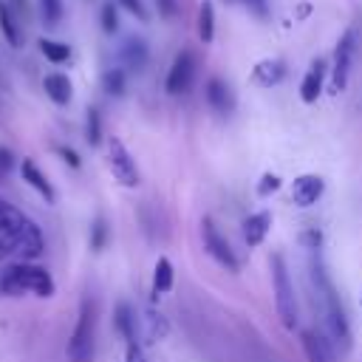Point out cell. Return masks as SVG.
Segmentation results:
<instances>
[{
    "label": "cell",
    "mask_w": 362,
    "mask_h": 362,
    "mask_svg": "<svg viewBox=\"0 0 362 362\" xmlns=\"http://www.w3.org/2000/svg\"><path fill=\"white\" fill-rule=\"evenodd\" d=\"M311 283L317 288V300L322 305V320H325V334L328 339L339 348V351H351V325H348V317L339 305V294L331 283V277L325 274L322 263H311Z\"/></svg>",
    "instance_id": "obj_1"
},
{
    "label": "cell",
    "mask_w": 362,
    "mask_h": 362,
    "mask_svg": "<svg viewBox=\"0 0 362 362\" xmlns=\"http://www.w3.org/2000/svg\"><path fill=\"white\" fill-rule=\"evenodd\" d=\"M0 294H8V297H20V294L51 297L54 294V280L42 266L11 263L8 269L0 272Z\"/></svg>",
    "instance_id": "obj_2"
},
{
    "label": "cell",
    "mask_w": 362,
    "mask_h": 362,
    "mask_svg": "<svg viewBox=\"0 0 362 362\" xmlns=\"http://www.w3.org/2000/svg\"><path fill=\"white\" fill-rule=\"evenodd\" d=\"M272 266V288H274V305H277V317L283 322V328L294 331L297 322H300V308H297V294H294V286H291V277H288V269H286V260L283 255H272L269 260Z\"/></svg>",
    "instance_id": "obj_3"
},
{
    "label": "cell",
    "mask_w": 362,
    "mask_h": 362,
    "mask_svg": "<svg viewBox=\"0 0 362 362\" xmlns=\"http://www.w3.org/2000/svg\"><path fill=\"white\" fill-rule=\"evenodd\" d=\"M359 51V23L348 25L345 34L339 37L337 48H334V65H331V93H339L348 88L351 79V68Z\"/></svg>",
    "instance_id": "obj_4"
},
{
    "label": "cell",
    "mask_w": 362,
    "mask_h": 362,
    "mask_svg": "<svg viewBox=\"0 0 362 362\" xmlns=\"http://www.w3.org/2000/svg\"><path fill=\"white\" fill-rule=\"evenodd\" d=\"M93 328H96L93 303L85 297L82 305H79V317H76L74 334L68 339V359L71 362H90V356H93Z\"/></svg>",
    "instance_id": "obj_5"
},
{
    "label": "cell",
    "mask_w": 362,
    "mask_h": 362,
    "mask_svg": "<svg viewBox=\"0 0 362 362\" xmlns=\"http://www.w3.org/2000/svg\"><path fill=\"white\" fill-rule=\"evenodd\" d=\"M107 167H110L113 178H116L122 187H139V181H141L139 167H136L133 156L127 153V147H124L119 139H110V141H107Z\"/></svg>",
    "instance_id": "obj_6"
},
{
    "label": "cell",
    "mask_w": 362,
    "mask_h": 362,
    "mask_svg": "<svg viewBox=\"0 0 362 362\" xmlns=\"http://www.w3.org/2000/svg\"><path fill=\"white\" fill-rule=\"evenodd\" d=\"M201 235H204V249L209 252V257L218 263V266H223L226 272H238V257H235V252H232V246H229V240L221 235V229L209 221V218H204L201 221Z\"/></svg>",
    "instance_id": "obj_7"
},
{
    "label": "cell",
    "mask_w": 362,
    "mask_h": 362,
    "mask_svg": "<svg viewBox=\"0 0 362 362\" xmlns=\"http://www.w3.org/2000/svg\"><path fill=\"white\" fill-rule=\"evenodd\" d=\"M192 79H195V54L192 51H181L170 71H167V79H164V88L170 96H178V93H187L192 88Z\"/></svg>",
    "instance_id": "obj_8"
},
{
    "label": "cell",
    "mask_w": 362,
    "mask_h": 362,
    "mask_svg": "<svg viewBox=\"0 0 362 362\" xmlns=\"http://www.w3.org/2000/svg\"><path fill=\"white\" fill-rule=\"evenodd\" d=\"M322 189H325V181H322L320 175H311V173L297 175V178L291 181V201H294L297 206H311V204L320 201Z\"/></svg>",
    "instance_id": "obj_9"
},
{
    "label": "cell",
    "mask_w": 362,
    "mask_h": 362,
    "mask_svg": "<svg viewBox=\"0 0 362 362\" xmlns=\"http://www.w3.org/2000/svg\"><path fill=\"white\" fill-rule=\"evenodd\" d=\"M206 102H209V107L215 110V113H221V116H229L232 110H235V96H232V88L221 79V76H212L209 82H206Z\"/></svg>",
    "instance_id": "obj_10"
},
{
    "label": "cell",
    "mask_w": 362,
    "mask_h": 362,
    "mask_svg": "<svg viewBox=\"0 0 362 362\" xmlns=\"http://www.w3.org/2000/svg\"><path fill=\"white\" fill-rule=\"evenodd\" d=\"M25 226H28V218L17 206H11L8 201L0 198V238H6L8 243H14Z\"/></svg>",
    "instance_id": "obj_11"
},
{
    "label": "cell",
    "mask_w": 362,
    "mask_h": 362,
    "mask_svg": "<svg viewBox=\"0 0 362 362\" xmlns=\"http://www.w3.org/2000/svg\"><path fill=\"white\" fill-rule=\"evenodd\" d=\"M322 82H325V59H314L311 68L305 71L303 82H300V99H303L305 105L317 102L320 93H322Z\"/></svg>",
    "instance_id": "obj_12"
},
{
    "label": "cell",
    "mask_w": 362,
    "mask_h": 362,
    "mask_svg": "<svg viewBox=\"0 0 362 362\" xmlns=\"http://www.w3.org/2000/svg\"><path fill=\"white\" fill-rule=\"evenodd\" d=\"M11 246H14V252H17V255H23V257H40V255H42V249H45V238H42L40 226L28 221V226L20 232V238H17Z\"/></svg>",
    "instance_id": "obj_13"
},
{
    "label": "cell",
    "mask_w": 362,
    "mask_h": 362,
    "mask_svg": "<svg viewBox=\"0 0 362 362\" xmlns=\"http://www.w3.org/2000/svg\"><path fill=\"white\" fill-rule=\"evenodd\" d=\"M286 76V65L280 59H260L255 68H252V82L260 85V88H272V85H280Z\"/></svg>",
    "instance_id": "obj_14"
},
{
    "label": "cell",
    "mask_w": 362,
    "mask_h": 362,
    "mask_svg": "<svg viewBox=\"0 0 362 362\" xmlns=\"http://www.w3.org/2000/svg\"><path fill=\"white\" fill-rule=\"evenodd\" d=\"M20 173H23V181H25L28 187H34V189H37V192H40V195L48 201V204H54V201H57V192H54L51 181L42 175V170H40V167H37L31 158H25V161L20 164Z\"/></svg>",
    "instance_id": "obj_15"
},
{
    "label": "cell",
    "mask_w": 362,
    "mask_h": 362,
    "mask_svg": "<svg viewBox=\"0 0 362 362\" xmlns=\"http://www.w3.org/2000/svg\"><path fill=\"white\" fill-rule=\"evenodd\" d=\"M269 226H272V215L269 212H255L243 221V240L249 246H260L269 235Z\"/></svg>",
    "instance_id": "obj_16"
},
{
    "label": "cell",
    "mask_w": 362,
    "mask_h": 362,
    "mask_svg": "<svg viewBox=\"0 0 362 362\" xmlns=\"http://www.w3.org/2000/svg\"><path fill=\"white\" fill-rule=\"evenodd\" d=\"M42 88H45V96L54 102V105H68L71 96H74V88H71V79L65 74H48L42 79Z\"/></svg>",
    "instance_id": "obj_17"
},
{
    "label": "cell",
    "mask_w": 362,
    "mask_h": 362,
    "mask_svg": "<svg viewBox=\"0 0 362 362\" xmlns=\"http://www.w3.org/2000/svg\"><path fill=\"white\" fill-rule=\"evenodd\" d=\"M122 59H124V65H127L130 71H141V68L147 65V45H144V40H139V37L124 40V45H122Z\"/></svg>",
    "instance_id": "obj_18"
},
{
    "label": "cell",
    "mask_w": 362,
    "mask_h": 362,
    "mask_svg": "<svg viewBox=\"0 0 362 362\" xmlns=\"http://www.w3.org/2000/svg\"><path fill=\"white\" fill-rule=\"evenodd\" d=\"M300 339H303V351H305V359H308V362H331L328 342H325L320 334H314V331H303Z\"/></svg>",
    "instance_id": "obj_19"
},
{
    "label": "cell",
    "mask_w": 362,
    "mask_h": 362,
    "mask_svg": "<svg viewBox=\"0 0 362 362\" xmlns=\"http://www.w3.org/2000/svg\"><path fill=\"white\" fill-rule=\"evenodd\" d=\"M195 25H198L201 42H212L215 40V6H212V0H201Z\"/></svg>",
    "instance_id": "obj_20"
},
{
    "label": "cell",
    "mask_w": 362,
    "mask_h": 362,
    "mask_svg": "<svg viewBox=\"0 0 362 362\" xmlns=\"http://www.w3.org/2000/svg\"><path fill=\"white\" fill-rule=\"evenodd\" d=\"M0 31H3V37H6L8 45H14V48L23 45V34H20L17 17H14L11 6H6V3H0Z\"/></svg>",
    "instance_id": "obj_21"
},
{
    "label": "cell",
    "mask_w": 362,
    "mask_h": 362,
    "mask_svg": "<svg viewBox=\"0 0 362 362\" xmlns=\"http://www.w3.org/2000/svg\"><path fill=\"white\" fill-rule=\"evenodd\" d=\"M173 263L167 257H158L153 269V294H167L173 288Z\"/></svg>",
    "instance_id": "obj_22"
},
{
    "label": "cell",
    "mask_w": 362,
    "mask_h": 362,
    "mask_svg": "<svg viewBox=\"0 0 362 362\" xmlns=\"http://www.w3.org/2000/svg\"><path fill=\"white\" fill-rule=\"evenodd\" d=\"M40 51L48 62H68L71 59V48L65 42H57V40H40Z\"/></svg>",
    "instance_id": "obj_23"
},
{
    "label": "cell",
    "mask_w": 362,
    "mask_h": 362,
    "mask_svg": "<svg viewBox=\"0 0 362 362\" xmlns=\"http://www.w3.org/2000/svg\"><path fill=\"white\" fill-rule=\"evenodd\" d=\"M116 328L122 331L124 342H127V339H136V317H133L130 305H124V303L116 305Z\"/></svg>",
    "instance_id": "obj_24"
},
{
    "label": "cell",
    "mask_w": 362,
    "mask_h": 362,
    "mask_svg": "<svg viewBox=\"0 0 362 362\" xmlns=\"http://www.w3.org/2000/svg\"><path fill=\"white\" fill-rule=\"evenodd\" d=\"M124 85H127V79H124V71L122 68H110V71L102 74V88L110 96H122L124 93Z\"/></svg>",
    "instance_id": "obj_25"
},
{
    "label": "cell",
    "mask_w": 362,
    "mask_h": 362,
    "mask_svg": "<svg viewBox=\"0 0 362 362\" xmlns=\"http://www.w3.org/2000/svg\"><path fill=\"white\" fill-rule=\"evenodd\" d=\"M85 133H88V144L96 147L102 141V116H99L96 107H88V127H85Z\"/></svg>",
    "instance_id": "obj_26"
},
{
    "label": "cell",
    "mask_w": 362,
    "mask_h": 362,
    "mask_svg": "<svg viewBox=\"0 0 362 362\" xmlns=\"http://www.w3.org/2000/svg\"><path fill=\"white\" fill-rule=\"evenodd\" d=\"M147 337L153 342L161 339V337H167V320L161 314H156V311H147Z\"/></svg>",
    "instance_id": "obj_27"
},
{
    "label": "cell",
    "mask_w": 362,
    "mask_h": 362,
    "mask_svg": "<svg viewBox=\"0 0 362 362\" xmlns=\"http://www.w3.org/2000/svg\"><path fill=\"white\" fill-rule=\"evenodd\" d=\"M40 8H42L45 25H57L59 23V17H62V0H40Z\"/></svg>",
    "instance_id": "obj_28"
},
{
    "label": "cell",
    "mask_w": 362,
    "mask_h": 362,
    "mask_svg": "<svg viewBox=\"0 0 362 362\" xmlns=\"http://www.w3.org/2000/svg\"><path fill=\"white\" fill-rule=\"evenodd\" d=\"M102 28H105L107 34H113V31L119 28V14H116V6H113V3H105V6H102Z\"/></svg>",
    "instance_id": "obj_29"
},
{
    "label": "cell",
    "mask_w": 362,
    "mask_h": 362,
    "mask_svg": "<svg viewBox=\"0 0 362 362\" xmlns=\"http://www.w3.org/2000/svg\"><path fill=\"white\" fill-rule=\"evenodd\" d=\"M274 189H280V175H274V173H263L260 184H257V195L266 198V195H272Z\"/></svg>",
    "instance_id": "obj_30"
},
{
    "label": "cell",
    "mask_w": 362,
    "mask_h": 362,
    "mask_svg": "<svg viewBox=\"0 0 362 362\" xmlns=\"http://www.w3.org/2000/svg\"><path fill=\"white\" fill-rule=\"evenodd\" d=\"M105 238H107V226H105V221L102 218H96L93 221V235H90V246L99 252L102 246H105Z\"/></svg>",
    "instance_id": "obj_31"
},
{
    "label": "cell",
    "mask_w": 362,
    "mask_h": 362,
    "mask_svg": "<svg viewBox=\"0 0 362 362\" xmlns=\"http://www.w3.org/2000/svg\"><path fill=\"white\" fill-rule=\"evenodd\" d=\"M156 8L164 20H173L178 14V0H156Z\"/></svg>",
    "instance_id": "obj_32"
},
{
    "label": "cell",
    "mask_w": 362,
    "mask_h": 362,
    "mask_svg": "<svg viewBox=\"0 0 362 362\" xmlns=\"http://www.w3.org/2000/svg\"><path fill=\"white\" fill-rule=\"evenodd\" d=\"M133 17H139V20H147V11H144V6H141V0H119Z\"/></svg>",
    "instance_id": "obj_33"
},
{
    "label": "cell",
    "mask_w": 362,
    "mask_h": 362,
    "mask_svg": "<svg viewBox=\"0 0 362 362\" xmlns=\"http://www.w3.org/2000/svg\"><path fill=\"white\" fill-rule=\"evenodd\" d=\"M11 167H14V156H11V150H8V147H0V175L8 173Z\"/></svg>",
    "instance_id": "obj_34"
},
{
    "label": "cell",
    "mask_w": 362,
    "mask_h": 362,
    "mask_svg": "<svg viewBox=\"0 0 362 362\" xmlns=\"http://www.w3.org/2000/svg\"><path fill=\"white\" fill-rule=\"evenodd\" d=\"M127 362H144L141 348H139V339H127Z\"/></svg>",
    "instance_id": "obj_35"
},
{
    "label": "cell",
    "mask_w": 362,
    "mask_h": 362,
    "mask_svg": "<svg viewBox=\"0 0 362 362\" xmlns=\"http://www.w3.org/2000/svg\"><path fill=\"white\" fill-rule=\"evenodd\" d=\"M300 240H303L308 249H317V246H320V232H317V229H308V232L300 235Z\"/></svg>",
    "instance_id": "obj_36"
},
{
    "label": "cell",
    "mask_w": 362,
    "mask_h": 362,
    "mask_svg": "<svg viewBox=\"0 0 362 362\" xmlns=\"http://www.w3.org/2000/svg\"><path fill=\"white\" fill-rule=\"evenodd\" d=\"M57 153H59V156H62V158H65L71 167H79V156H76L71 147H62V144H59V147H57Z\"/></svg>",
    "instance_id": "obj_37"
},
{
    "label": "cell",
    "mask_w": 362,
    "mask_h": 362,
    "mask_svg": "<svg viewBox=\"0 0 362 362\" xmlns=\"http://www.w3.org/2000/svg\"><path fill=\"white\" fill-rule=\"evenodd\" d=\"M249 3H260V0H249Z\"/></svg>",
    "instance_id": "obj_38"
},
{
    "label": "cell",
    "mask_w": 362,
    "mask_h": 362,
    "mask_svg": "<svg viewBox=\"0 0 362 362\" xmlns=\"http://www.w3.org/2000/svg\"><path fill=\"white\" fill-rule=\"evenodd\" d=\"M226 3H232V0H226Z\"/></svg>",
    "instance_id": "obj_39"
}]
</instances>
